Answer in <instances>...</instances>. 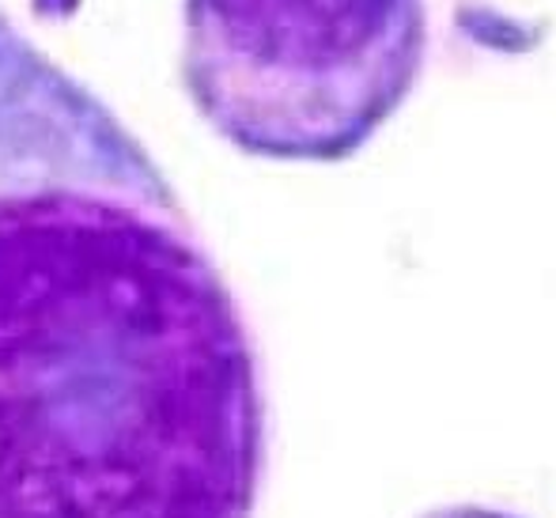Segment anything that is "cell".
<instances>
[{"label":"cell","mask_w":556,"mask_h":518,"mask_svg":"<svg viewBox=\"0 0 556 518\" xmlns=\"http://www.w3.org/2000/svg\"><path fill=\"white\" fill-rule=\"evenodd\" d=\"M417 518H522V515L504 511V507H492V504H446V507H432V511Z\"/></svg>","instance_id":"3"},{"label":"cell","mask_w":556,"mask_h":518,"mask_svg":"<svg viewBox=\"0 0 556 518\" xmlns=\"http://www.w3.org/2000/svg\"><path fill=\"white\" fill-rule=\"evenodd\" d=\"M262 359L148 144L0 8V518H254Z\"/></svg>","instance_id":"1"},{"label":"cell","mask_w":556,"mask_h":518,"mask_svg":"<svg viewBox=\"0 0 556 518\" xmlns=\"http://www.w3.org/2000/svg\"><path fill=\"white\" fill-rule=\"evenodd\" d=\"M428 0H186L182 88L208 129L273 163H344L405 106Z\"/></svg>","instance_id":"2"},{"label":"cell","mask_w":556,"mask_h":518,"mask_svg":"<svg viewBox=\"0 0 556 518\" xmlns=\"http://www.w3.org/2000/svg\"><path fill=\"white\" fill-rule=\"evenodd\" d=\"M80 4L84 0H30V12L46 23H65L80 12Z\"/></svg>","instance_id":"4"}]
</instances>
